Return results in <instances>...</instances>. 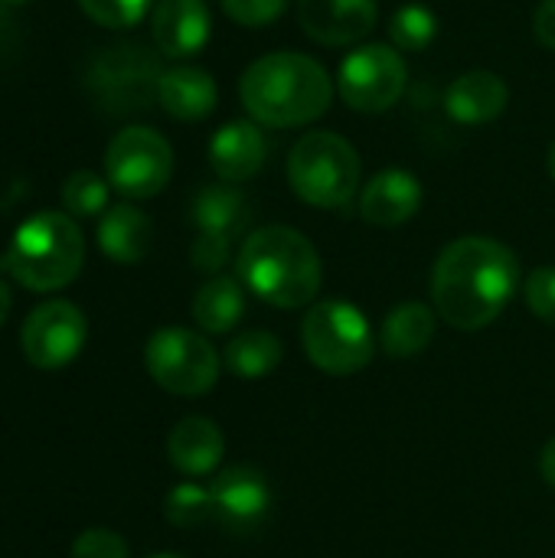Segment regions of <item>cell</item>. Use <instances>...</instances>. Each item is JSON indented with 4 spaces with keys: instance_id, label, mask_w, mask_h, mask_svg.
I'll list each match as a JSON object with an SVG mask.
<instances>
[{
    "instance_id": "1",
    "label": "cell",
    "mask_w": 555,
    "mask_h": 558,
    "mask_svg": "<svg viewBox=\"0 0 555 558\" xmlns=\"http://www.w3.org/2000/svg\"><path fill=\"white\" fill-rule=\"evenodd\" d=\"M520 288L517 255L487 235L451 242L432 271V301L442 320L455 330L491 327Z\"/></svg>"
},
{
    "instance_id": "2",
    "label": "cell",
    "mask_w": 555,
    "mask_h": 558,
    "mask_svg": "<svg viewBox=\"0 0 555 558\" xmlns=\"http://www.w3.org/2000/svg\"><path fill=\"white\" fill-rule=\"evenodd\" d=\"M239 95L255 124L298 128L330 108L334 82L317 59L285 49L255 59L239 82Z\"/></svg>"
},
{
    "instance_id": "3",
    "label": "cell",
    "mask_w": 555,
    "mask_h": 558,
    "mask_svg": "<svg viewBox=\"0 0 555 558\" xmlns=\"http://www.w3.org/2000/svg\"><path fill=\"white\" fill-rule=\"evenodd\" d=\"M239 281L272 307H307L321 291V255L291 226H265L239 248Z\"/></svg>"
},
{
    "instance_id": "4",
    "label": "cell",
    "mask_w": 555,
    "mask_h": 558,
    "mask_svg": "<svg viewBox=\"0 0 555 558\" xmlns=\"http://www.w3.org/2000/svg\"><path fill=\"white\" fill-rule=\"evenodd\" d=\"M85 262V239L69 213H36L10 239L7 268L29 291L72 284Z\"/></svg>"
},
{
    "instance_id": "5",
    "label": "cell",
    "mask_w": 555,
    "mask_h": 558,
    "mask_svg": "<svg viewBox=\"0 0 555 558\" xmlns=\"http://www.w3.org/2000/svg\"><path fill=\"white\" fill-rule=\"evenodd\" d=\"M288 183L307 206L343 209L360 190V154L334 131H311L291 147Z\"/></svg>"
},
{
    "instance_id": "6",
    "label": "cell",
    "mask_w": 555,
    "mask_h": 558,
    "mask_svg": "<svg viewBox=\"0 0 555 558\" xmlns=\"http://www.w3.org/2000/svg\"><path fill=\"white\" fill-rule=\"evenodd\" d=\"M307 360L327 376H353L373 360V333L360 307L347 301H317L301 327Z\"/></svg>"
},
{
    "instance_id": "7",
    "label": "cell",
    "mask_w": 555,
    "mask_h": 558,
    "mask_svg": "<svg viewBox=\"0 0 555 558\" xmlns=\"http://www.w3.org/2000/svg\"><path fill=\"white\" fill-rule=\"evenodd\" d=\"M173 173V150L167 137L154 128L134 124L111 137L105 150V177L111 190L128 199L157 196Z\"/></svg>"
},
{
    "instance_id": "8",
    "label": "cell",
    "mask_w": 555,
    "mask_h": 558,
    "mask_svg": "<svg viewBox=\"0 0 555 558\" xmlns=\"http://www.w3.org/2000/svg\"><path fill=\"white\" fill-rule=\"evenodd\" d=\"M150 379L173 396H203L219 379V356L213 343L183 327L157 330L144 347Z\"/></svg>"
},
{
    "instance_id": "9",
    "label": "cell",
    "mask_w": 555,
    "mask_h": 558,
    "mask_svg": "<svg viewBox=\"0 0 555 558\" xmlns=\"http://www.w3.org/2000/svg\"><path fill=\"white\" fill-rule=\"evenodd\" d=\"M409 82L406 59L386 43H363L350 49L337 69V88L353 111L383 114L389 111Z\"/></svg>"
},
{
    "instance_id": "10",
    "label": "cell",
    "mask_w": 555,
    "mask_h": 558,
    "mask_svg": "<svg viewBox=\"0 0 555 558\" xmlns=\"http://www.w3.org/2000/svg\"><path fill=\"white\" fill-rule=\"evenodd\" d=\"M88 340V320L72 301H43L23 320L20 343L23 356L36 369L69 366Z\"/></svg>"
},
{
    "instance_id": "11",
    "label": "cell",
    "mask_w": 555,
    "mask_h": 558,
    "mask_svg": "<svg viewBox=\"0 0 555 558\" xmlns=\"http://www.w3.org/2000/svg\"><path fill=\"white\" fill-rule=\"evenodd\" d=\"M376 0H298L301 29L324 46H353L373 33Z\"/></svg>"
},
{
    "instance_id": "12",
    "label": "cell",
    "mask_w": 555,
    "mask_h": 558,
    "mask_svg": "<svg viewBox=\"0 0 555 558\" xmlns=\"http://www.w3.org/2000/svg\"><path fill=\"white\" fill-rule=\"evenodd\" d=\"M216 523L229 533H252L265 523L272 507V490L255 468H229L213 484Z\"/></svg>"
},
{
    "instance_id": "13",
    "label": "cell",
    "mask_w": 555,
    "mask_h": 558,
    "mask_svg": "<svg viewBox=\"0 0 555 558\" xmlns=\"http://www.w3.org/2000/svg\"><path fill=\"white\" fill-rule=\"evenodd\" d=\"M157 78L154 62L141 56L137 46H114L92 65V88L105 101H114L111 108L144 105V95H150V85L157 88Z\"/></svg>"
},
{
    "instance_id": "14",
    "label": "cell",
    "mask_w": 555,
    "mask_h": 558,
    "mask_svg": "<svg viewBox=\"0 0 555 558\" xmlns=\"http://www.w3.org/2000/svg\"><path fill=\"white\" fill-rule=\"evenodd\" d=\"M150 33L164 56L190 59L209 43L213 20L203 0H160L150 13Z\"/></svg>"
},
{
    "instance_id": "15",
    "label": "cell",
    "mask_w": 555,
    "mask_h": 558,
    "mask_svg": "<svg viewBox=\"0 0 555 558\" xmlns=\"http://www.w3.org/2000/svg\"><path fill=\"white\" fill-rule=\"evenodd\" d=\"M422 196L425 193H422V183L415 180V173L389 167V170L376 173L363 186V193H360V216L370 226L396 229V226L409 222L419 213Z\"/></svg>"
},
{
    "instance_id": "16",
    "label": "cell",
    "mask_w": 555,
    "mask_h": 558,
    "mask_svg": "<svg viewBox=\"0 0 555 558\" xmlns=\"http://www.w3.org/2000/svg\"><path fill=\"white\" fill-rule=\"evenodd\" d=\"M268 157V141L255 121H229L209 137V163L219 180L245 183L252 180Z\"/></svg>"
},
{
    "instance_id": "17",
    "label": "cell",
    "mask_w": 555,
    "mask_h": 558,
    "mask_svg": "<svg viewBox=\"0 0 555 558\" xmlns=\"http://www.w3.org/2000/svg\"><path fill=\"white\" fill-rule=\"evenodd\" d=\"M510 101V88L500 75L487 72V69H471L461 72L445 95V108L458 124H491L494 118L504 114Z\"/></svg>"
},
{
    "instance_id": "18",
    "label": "cell",
    "mask_w": 555,
    "mask_h": 558,
    "mask_svg": "<svg viewBox=\"0 0 555 558\" xmlns=\"http://www.w3.org/2000/svg\"><path fill=\"white\" fill-rule=\"evenodd\" d=\"M222 454H226V438H222L219 425L209 418H200V415L177 422L167 438V458L186 477L209 474L222 461Z\"/></svg>"
},
{
    "instance_id": "19",
    "label": "cell",
    "mask_w": 555,
    "mask_h": 558,
    "mask_svg": "<svg viewBox=\"0 0 555 558\" xmlns=\"http://www.w3.org/2000/svg\"><path fill=\"white\" fill-rule=\"evenodd\" d=\"M219 88L206 69L177 65L160 72L157 78V101L177 121H203L216 108Z\"/></svg>"
},
{
    "instance_id": "20",
    "label": "cell",
    "mask_w": 555,
    "mask_h": 558,
    "mask_svg": "<svg viewBox=\"0 0 555 558\" xmlns=\"http://www.w3.org/2000/svg\"><path fill=\"white\" fill-rule=\"evenodd\" d=\"M154 226L137 206H111L98 222V245L118 265H134L150 252Z\"/></svg>"
},
{
    "instance_id": "21",
    "label": "cell",
    "mask_w": 555,
    "mask_h": 558,
    "mask_svg": "<svg viewBox=\"0 0 555 558\" xmlns=\"http://www.w3.org/2000/svg\"><path fill=\"white\" fill-rule=\"evenodd\" d=\"M435 327L438 320L429 304H419V301L399 304L396 311H389L383 324V350L396 360L419 356L435 340Z\"/></svg>"
},
{
    "instance_id": "22",
    "label": "cell",
    "mask_w": 555,
    "mask_h": 558,
    "mask_svg": "<svg viewBox=\"0 0 555 558\" xmlns=\"http://www.w3.org/2000/svg\"><path fill=\"white\" fill-rule=\"evenodd\" d=\"M245 314V291L229 275H213L193 298V320L206 333H229Z\"/></svg>"
},
{
    "instance_id": "23",
    "label": "cell",
    "mask_w": 555,
    "mask_h": 558,
    "mask_svg": "<svg viewBox=\"0 0 555 558\" xmlns=\"http://www.w3.org/2000/svg\"><path fill=\"white\" fill-rule=\"evenodd\" d=\"M249 219V203L232 186H206L193 199V222L200 232L232 239Z\"/></svg>"
},
{
    "instance_id": "24",
    "label": "cell",
    "mask_w": 555,
    "mask_h": 558,
    "mask_svg": "<svg viewBox=\"0 0 555 558\" xmlns=\"http://www.w3.org/2000/svg\"><path fill=\"white\" fill-rule=\"evenodd\" d=\"M281 340L268 330H245L226 347V366L239 379H265L281 363Z\"/></svg>"
},
{
    "instance_id": "25",
    "label": "cell",
    "mask_w": 555,
    "mask_h": 558,
    "mask_svg": "<svg viewBox=\"0 0 555 558\" xmlns=\"http://www.w3.org/2000/svg\"><path fill=\"white\" fill-rule=\"evenodd\" d=\"M435 33H438V16L425 3H406L389 20V39L396 43V49H406V52L429 49Z\"/></svg>"
},
{
    "instance_id": "26",
    "label": "cell",
    "mask_w": 555,
    "mask_h": 558,
    "mask_svg": "<svg viewBox=\"0 0 555 558\" xmlns=\"http://www.w3.org/2000/svg\"><path fill=\"white\" fill-rule=\"evenodd\" d=\"M164 517L180 526V530H196L209 520H216V504H213V490L200 487V484H180L167 494L164 504Z\"/></svg>"
},
{
    "instance_id": "27",
    "label": "cell",
    "mask_w": 555,
    "mask_h": 558,
    "mask_svg": "<svg viewBox=\"0 0 555 558\" xmlns=\"http://www.w3.org/2000/svg\"><path fill=\"white\" fill-rule=\"evenodd\" d=\"M62 206L69 216H98L108 206V183L92 170H75L62 183Z\"/></svg>"
},
{
    "instance_id": "28",
    "label": "cell",
    "mask_w": 555,
    "mask_h": 558,
    "mask_svg": "<svg viewBox=\"0 0 555 558\" xmlns=\"http://www.w3.org/2000/svg\"><path fill=\"white\" fill-rule=\"evenodd\" d=\"M88 20L108 26V29H124L144 20L150 10V0H79Z\"/></svg>"
},
{
    "instance_id": "29",
    "label": "cell",
    "mask_w": 555,
    "mask_h": 558,
    "mask_svg": "<svg viewBox=\"0 0 555 558\" xmlns=\"http://www.w3.org/2000/svg\"><path fill=\"white\" fill-rule=\"evenodd\" d=\"M222 10L232 23L262 29V26H272L288 10V0H222Z\"/></svg>"
},
{
    "instance_id": "30",
    "label": "cell",
    "mask_w": 555,
    "mask_h": 558,
    "mask_svg": "<svg viewBox=\"0 0 555 558\" xmlns=\"http://www.w3.org/2000/svg\"><path fill=\"white\" fill-rule=\"evenodd\" d=\"M523 294H527L530 311H533L543 324H553L555 327V265L533 268V271L527 275Z\"/></svg>"
},
{
    "instance_id": "31",
    "label": "cell",
    "mask_w": 555,
    "mask_h": 558,
    "mask_svg": "<svg viewBox=\"0 0 555 558\" xmlns=\"http://www.w3.org/2000/svg\"><path fill=\"white\" fill-rule=\"evenodd\" d=\"M69 558H128V543L105 526H92L75 536Z\"/></svg>"
},
{
    "instance_id": "32",
    "label": "cell",
    "mask_w": 555,
    "mask_h": 558,
    "mask_svg": "<svg viewBox=\"0 0 555 558\" xmlns=\"http://www.w3.org/2000/svg\"><path fill=\"white\" fill-rule=\"evenodd\" d=\"M229 248H232V239H222V235H209V232H200L193 248H190V258L200 271L206 275H216L222 271V265L229 262Z\"/></svg>"
},
{
    "instance_id": "33",
    "label": "cell",
    "mask_w": 555,
    "mask_h": 558,
    "mask_svg": "<svg viewBox=\"0 0 555 558\" xmlns=\"http://www.w3.org/2000/svg\"><path fill=\"white\" fill-rule=\"evenodd\" d=\"M533 29H536V39L553 49L555 52V0H543L536 7V16H533Z\"/></svg>"
},
{
    "instance_id": "34",
    "label": "cell",
    "mask_w": 555,
    "mask_h": 558,
    "mask_svg": "<svg viewBox=\"0 0 555 558\" xmlns=\"http://www.w3.org/2000/svg\"><path fill=\"white\" fill-rule=\"evenodd\" d=\"M540 471H543V477H546V484H553L555 487V438L543 448V458H540Z\"/></svg>"
},
{
    "instance_id": "35",
    "label": "cell",
    "mask_w": 555,
    "mask_h": 558,
    "mask_svg": "<svg viewBox=\"0 0 555 558\" xmlns=\"http://www.w3.org/2000/svg\"><path fill=\"white\" fill-rule=\"evenodd\" d=\"M10 307H13V294H10V288L0 281V327H3L7 317H10Z\"/></svg>"
},
{
    "instance_id": "36",
    "label": "cell",
    "mask_w": 555,
    "mask_h": 558,
    "mask_svg": "<svg viewBox=\"0 0 555 558\" xmlns=\"http://www.w3.org/2000/svg\"><path fill=\"white\" fill-rule=\"evenodd\" d=\"M550 173H553V180H555V141H553V147H550Z\"/></svg>"
},
{
    "instance_id": "37",
    "label": "cell",
    "mask_w": 555,
    "mask_h": 558,
    "mask_svg": "<svg viewBox=\"0 0 555 558\" xmlns=\"http://www.w3.org/2000/svg\"><path fill=\"white\" fill-rule=\"evenodd\" d=\"M0 3H7V7H13V3H26V0H0Z\"/></svg>"
},
{
    "instance_id": "38",
    "label": "cell",
    "mask_w": 555,
    "mask_h": 558,
    "mask_svg": "<svg viewBox=\"0 0 555 558\" xmlns=\"http://www.w3.org/2000/svg\"><path fill=\"white\" fill-rule=\"evenodd\" d=\"M147 558H180V556H170V553H160V556H147Z\"/></svg>"
}]
</instances>
